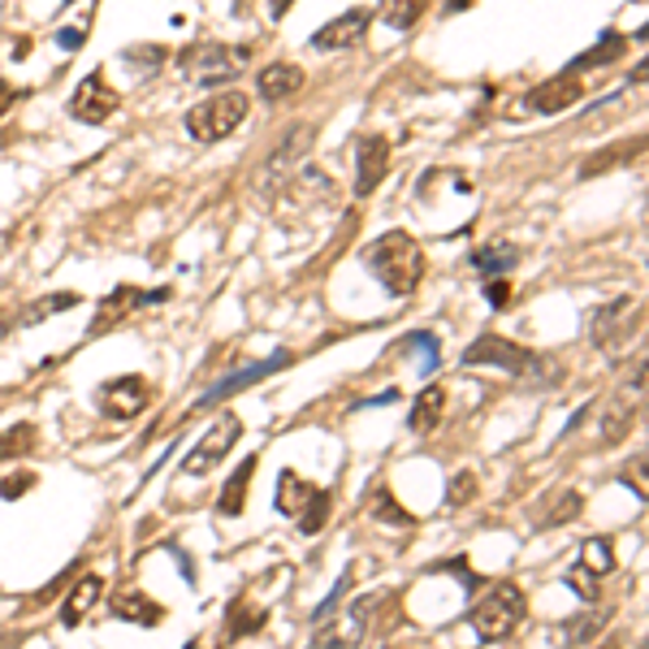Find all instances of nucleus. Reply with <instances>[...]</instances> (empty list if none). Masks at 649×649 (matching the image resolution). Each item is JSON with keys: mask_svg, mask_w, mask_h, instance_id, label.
<instances>
[{"mask_svg": "<svg viewBox=\"0 0 649 649\" xmlns=\"http://www.w3.org/2000/svg\"><path fill=\"white\" fill-rule=\"evenodd\" d=\"M568 589H577L580 602H597V577H593L584 563H577V568L568 572Z\"/></svg>", "mask_w": 649, "mask_h": 649, "instance_id": "obj_34", "label": "nucleus"}, {"mask_svg": "<svg viewBox=\"0 0 649 649\" xmlns=\"http://www.w3.org/2000/svg\"><path fill=\"white\" fill-rule=\"evenodd\" d=\"M584 568H589L593 577H606V572H615V555H611V541H602V537L584 541Z\"/></svg>", "mask_w": 649, "mask_h": 649, "instance_id": "obj_33", "label": "nucleus"}, {"mask_svg": "<svg viewBox=\"0 0 649 649\" xmlns=\"http://www.w3.org/2000/svg\"><path fill=\"white\" fill-rule=\"evenodd\" d=\"M363 269L390 294L407 299L425 282V251L407 230H390V234H381L363 247Z\"/></svg>", "mask_w": 649, "mask_h": 649, "instance_id": "obj_1", "label": "nucleus"}, {"mask_svg": "<svg viewBox=\"0 0 649 649\" xmlns=\"http://www.w3.org/2000/svg\"><path fill=\"white\" fill-rule=\"evenodd\" d=\"M368 611H372V597H360V602H351V611L338 619V624H329V628H321L316 633V646L325 649H351L360 646L363 628H368Z\"/></svg>", "mask_w": 649, "mask_h": 649, "instance_id": "obj_16", "label": "nucleus"}, {"mask_svg": "<svg viewBox=\"0 0 649 649\" xmlns=\"http://www.w3.org/2000/svg\"><path fill=\"white\" fill-rule=\"evenodd\" d=\"M312 144H316V126H312V122L290 126L287 139L273 147V156H269L265 169H260V187H287L290 178H294V169L307 160Z\"/></svg>", "mask_w": 649, "mask_h": 649, "instance_id": "obj_6", "label": "nucleus"}, {"mask_svg": "<svg viewBox=\"0 0 649 649\" xmlns=\"http://www.w3.org/2000/svg\"><path fill=\"white\" fill-rule=\"evenodd\" d=\"M390 174V139L385 135H363L356 144V195H372L381 178Z\"/></svg>", "mask_w": 649, "mask_h": 649, "instance_id": "obj_14", "label": "nucleus"}, {"mask_svg": "<svg viewBox=\"0 0 649 649\" xmlns=\"http://www.w3.org/2000/svg\"><path fill=\"white\" fill-rule=\"evenodd\" d=\"M247 113H251V100L243 91H216L187 113V135L195 144H221L247 122Z\"/></svg>", "mask_w": 649, "mask_h": 649, "instance_id": "obj_3", "label": "nucleus"}, {"mask_svg": "<svg viewBox=\"0 0 649 649\" xmlns=\"http://www.w3.org/2000/svg\"><path fill=\"white\" fill-rule=\"evenodd\" d=\"M325 519H329V494L321 490V494L307 503V511H303L294 524H299V533H303V537H316V533L325 528Z\"/></svg>", "mask_w": 649, "mask_h": 649, "instance_id": "obj_32", "label": "nucleus"}, {"mask_svg": "<svg viewBox=\"0 0 649 649\" xmlns=\"http://www.w3.org/2000/svg\"><path fill=\"white\" fill-rule=\"evenodd\" d=\"M372 511H377L381 519H394V524H412V515H407L403 506L394 503V494H385V490L377 494V506H372Z\"/></svg>", "mask_w": 649, "mask_h": 649, "instance_id": "obj_37", "label": "nucleus"}, {"mask_svg": "<svg viewBox=\"0 0 649 649\" xmlns=\"http://www.w3.org/2000/svg\"><path fill=\"white\" fill-rule=\"evenodd\" d=\"M459 363H468V368H503L511 377H533V372H541V356L524 351L519 343L499 338V334H481V338L463 351Z\"/></svg>", "mask_w": 649, "mask_h": 649, "instance_id": "obj_5", "label": "nucleus"}, {"mask_svg": "<svg viewBox=\"0 0 649 649\" xmlns=\"http://www.w3.org/2000/svg\"><path fill=\"white\" fill-rule=\"evenodd\" d=\"M611 611H584V615H572L563 628H559V646L563 649H584L602 628H606Z\"/></svg>", "mask_w": 649, "mask_h": 649, "instance_id": "obj_20", "label": "nucleus"}, {"mask_svg": "<svg viewBox=\"0 0 649 649\" xmlns=\"http://www.w3.org/2000/svg\"><path fill=\"white\" fill-rule=\"evenodd\" d=\"M290 356L287 351H278V356H269V360H260V363H247V368H238V372H230L225 381H216L213 390L195 403V412H209V407H216V403H225V399H234L238 390H251L256 381H265V377H273L278 368H287Z\"/></svg>", "mask_w": 649, "mask_h": 649, "instance_id": "obj_12", "label": "nucleus"}, {"mask_svg": "<svg viewBox=\"0 0 649 649\" xmlns=\"http://www.w3.org/2000/svg\"><path fill=\"white\" fill-rule=\"evenodd\" d=\"M13 100H18V91H13V87H9L4 78H0V118H4V109H9Z\"/></svg>", "mask_w": 649, "mask_h": 649, "instance_id": "obj_40", "label": "nucleus"}, {"mask_svg": "<svg viewBox=\"0 0 649 649\" xmlns=\"http://www.w3.org/2000/svg\"><path fill=\"white\" fill-rule=\"evenodd\" d=\"M187 649H200V646H195V641H191V646H187Z\"/></svg>", "mask_w": 649, "mask_h": 649, "instance_id": "obj_44", "label": "nucleus"}, {"mask_svg": "<svg viewBox=\"0 0 649 649\" xmlns=\"http://www.w3.org/2000/svg\"><path fill=\"white\" fill-rule=\"evenodd\" d=\"M633 416H637V399H611L606 403V412H602V446H615V441H624L628 429H633Z\"/></svg>", "mask_w": 649, "mask_h": 649, "instance_id": "obj_21", "label": "nucleus"}, {"mask_svg": "<svg viewBox=\"0 0 649 649\" xmlns=\"http://www.w3.org/2000/svg\"><path fill=\"white\" fill-rule=\"evenodd\" d=\"M78 299H82V294H74V290L35 299V303H26V307L18 312V325L26 329V325H40V321H48V316H57V312H70V307H78Z\"/></svg>", "mask_w": 649, "mask_h": 649, "instance_id": "obj_26", "label": "nucleus"}, {"mask_svg": "<svg viewBox=\"0 0 649 649\" xmlns=\"http://www.w3.org/2000/svg\"><path fill=\"white\" fill-rule=\"evenodd\" d=\"M31 485H35L31 472H22V477H13V481H0V499H18V494H26Z\"/></svg>", "mask_w": 649, "mask_h": 649, "instance_id": "obj_38", "label": "nucleus"}, {"mask_svg": "<svg viewBox=\"0 0 649 649\" xmlns=\"http://www.w3.org/2000/svg\"><path fill=\"white\" fill-rule=\"evenodd\" d=\"M35 441H40L35 425H13V429H4L0 433V463H4V459H22V455H31Z\"/></svg>", "mask_w": 649, "mask_h": 649, "instance_id": "obj_27", "label": "nucleus"}, {"mask_svg": "<svg viewBox=\"0 0 649 649\" xmlns=\"http://www.w3.org/2000/svg\"><path fill=\"white\" fill-rule=\"evenodd\" d=\"M113 619L152 628V624H160V619H165V611H160L147 593H126V597H118V602H113Z\"/></svg>", "mask_w": 649, "mask_h": 649, "instance_id": "obj_24", "label": "nucleus"}, {"mask_svg": "<svg viewBox=\"0 0 649 649\" xmlns=\"http://www.w3.org/2000/svg\"><path fill=\"white\" fill-rule=\"evenodd\" d=\"M637 649H646V646H637Z\"/></svg>", "mask_w": 649, "mask_h": 649, "instance_id": "obj_45", "label": "nucleus"}, {"mask_svg": "<svg viewBox=\"0 0 649 649\" xmlns=\"http://www.w3.org/2000/svg\"><path fill=\"white\" fill-rule=\"evenodd\" d=\"M118 109H122V96L104 82V70H91L70 96V118L87 122V126H104Z\"/></svg>", "mask_w": 649, "mask_h": 649, "instance_id": "obj_8", "label": "nucleus"}, {"mask_svg": "<svg viewBox=\"0 0 649 649\" xmlns=\"http://www.w3.org/2000/svg\"><path fill=\"white\" fill-rule=\"evenodd\" d=\"M238 433H243V421H238L234 412H225L213 429H209L204 437H200V441H195V446H191V455L182 459V472H187V477H209L216 463H221V459L234 450Z\"/></svg>", "mask_w": 649, "mask_h": 649, "instance_id": "obj_7", "label": "nucleus"}, {"mask_svg": "<svg viewBox=\"0 0 649 649\" xmlns=\"http://www.w3.org/2000/svg\"><path fill=\"white\" fill-rule=\"evenodd\" d=\"M472 494H477V477H472V472H459V477L450 481V490H446V503L468 506L472 503Z\"/></svg>", "mask_w": 649, "mask_h": 649, "instance_id": "obj_35", "label": "nucleus"}, {"mask_svg": "<svg viewBox=\"0 0 649 649\" xmlns=\"http://www.w3.org/2000/svg\"><path fill=\"white\" fill-rule=\"evenodd\" d=\"M580 511H584V499H580L577 490H568V494H559V499H555V506H550V511L537 519V528H559V524H572Z\"/></svg>", "mask_w": 649, "mask_h": 649, "instance_id": "obj_28", "label": "nucleus"}, {"mask_svg": "<svg viewBox=\"0 0 649 649\" xmlns=\"http://www.w3.org/2000/svg\"><path fill=\"white\" fill-rule=\"evenodd\" d=\"M372 26V9H347L338 13L334 22H325L316 35H312V48L316 53H343V48H356Z\"/></svg>", "mask_w": 649, "mask_h": 649, "instance_id": "obj_11", "label": "nucleus"}, {"mask_svg": "<svg viewBox=\"0 0 649 649\" xmlns=\"http://www.w3.org/2000/svg\"><path fill=\"white\" fill-rule=\"evenodd\" d=\"M82 35H87V31H61V35H57V44L74 48V44H82Z\"/></svg>", "mask_w": 649, "mask_h": 649, "instance_id": "obj_41", "label": "nucleus"}, {"mask_svg": "<svg viewBox=\"0 0 649 649\" xmlns=\"http://www.w3.org/2000/svg\"><path fill=\"white\" fill-rule=\"evenodd\" d=\"M472 0H446V13H459V9H468Z\"/></svg>", "mask_w": 649, "mask_h": 649, "instance_id": "obj_43", "label": "nucleus"}, {"mask_svg": "<svg viewBox=\"0 0 649 649\" xmlns=\"http://www.w3.org/2000/svg\"><path fill=\"white\" fill-rule=\"evenodd\" d=\"M441 412H446V390H441V385H425V390L416 394V407H412L407 429L433 433L437 425H441Z\"/></svg>", "mask_w": 649, "mask_h": 649, "instance_id": "obj_23", "label": "nucleus"}, {"mask_svg": "<svg viewBox=\"0 0 649 649\" xmlns=\"http://www.w3.org/2000/svg\"><path fill=\"white\" fill-rule=\"evenodd\" d=\"M147 303V294L144 290H135V287H122V290H113L104 303H100V312H96V325H91V334H104V329H113L126 312H135V307H144Z\"/></svg>", "mask_w": 649, "mask_h": 649, "instance_id": "obj_18", "label": "nucleus"}, {"mask_svg": "<svg viewBox=\"0 0 649 649\" xmlns=\"http://www.w3.org/2000/svg\"><path fill=\"white\" fill-rule=\"evenodd\" d=\"M619 53H624V35L606 31V35H602V44H597L593 53H584V57H577V61H572V74H577V70H589V66H606V61H615Z\"/></svg>", "mask_w": 649, "mask_h": 649, "instance_id": "obj_29", "label": "nucleus"}, {"mask_svg": "<svg viewBox=\"0 0 649 649\" xmlns=\"http://www.w3.org/2000/svg\"><path fill=\"white\" fill-rule=\"evenodd\" d=\"M251 481H256V455H251V459H243V463H238V472H234V477L225 481V490H221V503H216V511H221V515H243Z\"/></svg>", "mask_w": 649, "mask_h": 649, "instance_id": "obj_22", "label": "nucleus"}, {"mask_svg": "<svg viewBox=\"0 0 649 649\" xmlns=\"http://www.w3.org/2000/svg\"><path fill=\"white\" fill-rule=\"evenodd\" d=\"M243 61H247V53H234L225 44H191V48L178 53V70L187 74L195 87H216V82L234 78L243 70Z\"/></svg>", "mask_w": 649, "mask_h": 649, "instance_id": "obj_4", "label": "nucleus"}, {"mask_svg": "<svg viewBox=\"0 0 649 649\" xmlns=\"http://www.w3.org/2000/svg\"><path fill=\"white\" fill-rule=\"evenodd\" d=\"M641 147H646L641 135H637V139H628V144L606 147L602 156H589V160L580 165V178H597V174H606V169H615V165H628V160H637V156H641Z\"/></svg>", "mask_w": 649, "mask_h": 649, "instance_id": "obj_25", "label": "nucleus"}, {"mask_svg": "<svg viewBox=\"0 0 649 649\" xmlns=\"http://www.w3.org/2000/svg\"><path fill=\"white\" fill-rule=\"evenodd\" d=\"M303 82H307V74L299 70V66L273 61V66H265L260 78H256V96H260L265 104H282V100H290V96L303 91Z\"/></svg>", "mask_w": 649, "mask_h": 649, "instance_id": "obj_15", "label": "nucleus"}, {"mask_svg": "<svg viewBox=\"0 0 649 649\" xmlns=\"http://www.w3.org/2000/svg\"><path fill=\"white\" fill-rule=\"evenodd\" d=\"M316 494H321V490H316V485H307V481H303L299 472H290V468L278 477V511L290 515V519H299Z\"/></svg>", "mask_w": 649, "mask_h": 649, "instance_id": "obj_19", "label": "nucleus"}, {"mask_svg": "<svg viewBox=\"0 0 649 649\" xmlns=\"http://www.w3.org/2000/svg\"><path fill=\"white\" fill-rule=\"evenodd\" d=\"M100 593H104V580L100 577H78V584H74L70 593H66V606H61V624L66 628H78L87 615H91V606L100 602Z\"/></svg>", "mask_w": 649, "mask_h": 649, "instance_id": "obj_17", "label": "nucleus"}, {"mask_svg": "<svg viewBox=\"0 0 649 649\" xmlns=\"http://www.w3.org/2000/svg\"><path fill=\"white\" fill-rule=\"evenodd\" d=\"M641 316V303H633V294H619V299H611L606 307H597L593 312V321H589V338L602 347V351H611V347H619L624 338H633V321Z\"/></svg>", "mask_w": 649, "mask_h": 649, "instance_id": "obj_9", "label": "nucleus"}, {"mask_svg": "<svg viewBox=\"0 0 649 649\" xmlns=\"http://www.w3.org/2000/svg\"><path fill=\"white\" fill-rule=\"evenodd\" d=\"M580 96H584V82H580L577 74H555V78H546V82H537L528 96H524V109H533V113H546V118H555V113H563V109H572Z\"/></svg>", "mask_w": 649, "mask_h": 649, "instance_id": "obj_13", "label": "nucleus"}, {"mask_svg": "<svg viewBox=\"0 0 649 649\" xmlns=\"http://www.w3.org/2000/svg\"><path fill=\"white\" fill-rule=\"evenodd\" d=\"M506 282L503 278H494V282H490V287H485V299H490V303H494V307H506V299H511V294H506Z\"/></svg>", "mask_w": 649, "mask_h": 649, "instance_id": "obj_39", "label": "nucleus"}, {"mask_svg": "<svg viewBox=\"0 0 649 649\" xmlns=\"http://www.w3.org/2000/svg\"><path fill=\"white\" fill-rule=\"evenodd\" d=\"M519 260V251L511 247V243H499V247H481L477 256H472V265L481 269V273H503Z\"/></svg>", "mask_w": 649, "mask_h": 649, "instance_id": "obj_30", "label": "nucleus"}, {"mask_svg": "<svg viewBox=\"0 0 649 649\" xmlns=\"http://www.w3.org/2000/svg\"><path fill=\"white\" fill-rule=\"evenodd\" d=\"M524 615H528V602H524L519 584L499 580V584H490L485 597L468 611V624H472V633H477L481 641H503V637H511V633L524 624Z\"/></svg>", "mask_w": 649, "mask_h": 649, "instance_id": "obj_2", "label": "nucleus"}, {"mask_svg": "<svg viewBox=\"0 0 649 649\" xmlns=\"http://www.w3.org/2000/svg\"><path fill=\"white\" fill-rule=\"evenodd\" d=\"M290 4H294V0H273V4H269V13H273V18H282Z\"/></svg>", "mask_w": 649, "mask_h": 649, "instance_id": "obj_42", "label": "nucleus"}, {"mask_svg": "<svg viewBox=\"0 0 649 649\" xmlns=\"http://www.w3.org/2000/svg\"><path fill=\"white\" fill-rule=\"evenodd\" d=\"M160 61H165V53H160L156 44H147V48H131V53H126V66H139V70H147V74L160 70Z\"/></svg>", "mask_w": 649, "mask_h": 649, "instance_id": "obj_36", "label": "nucleus"}, {"mask_svg": "<svg viewBox=\"0 0 649 649\" xmlns=\"http://www.w3.org/2000/svg\"><path fill=\"white\" fill-rule=\"evenodd\" d=\"M429 9V0H390V13H385V22L394 26V31H412L416 22H421V13Z\"/></svg>", "mask_w": 649, "mask_h": 649, "instance_id": "obj_31", "label": "nucleus"}, {"mask_svg": "<svg viewBox=\"0 0 649 649\" xmlns=\"http://www.w3.org/2000/svg\"><path fill=\"white\" fill-rule=\"evenodd\" d=\"M147 403H152V385H147V377H139V372L100 385V412L113 416V421H135V416H144Z\"/></svg>", "mask_w": 649, "mask_h": 649, "instance_id": "obj_10", "label": "nucleus"}]
</instances>
